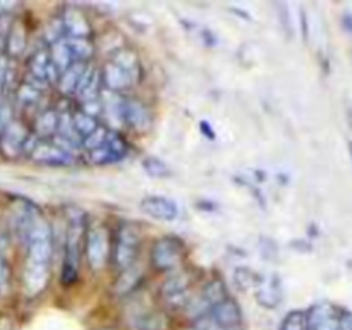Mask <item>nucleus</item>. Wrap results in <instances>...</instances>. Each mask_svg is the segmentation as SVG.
Returning a JSON list of instances; mask_svg holds the SVG:
<instances>
[{
    "label": "nucleus",
    "instance_id": "obj_1",
    "mask_svg": "<svg viewBox=\"0 0 352 330\" xmlns=\"http://www.w3.org/2000/svg\"><path fill=\"white\" fill-rule=\"evenodd\" d=\"M28 261L48 265L52 256V230L43 217L36 213L26 236Z\"/></svg>",
    "mask_w": 352,
    "mask_h": 330
},
{
    "label": "nucleus",
    "instance_id": "obj_2",
    "mask_svg": "<svg viewBox=\"0 0 352 330\" xmlns=\"http://www.w3.org/2000/svg\"><path fill=\"white\" fill-rule=\"evenodd\" d=\"M138 246H140V230L131 223H124L119 229V237H117L116 251H113L116 265L120 270L133 267L138 254Z\"/></svg>",
    "mask_w": 352,
    "mask_h": 330
},
{
    "label": "nucleus",
    "instance_id": "obj_3",
    "mask_svg": "<svg viewBox=\"0 0 352 330\" xmlns=\"http://www.w3.org/2000/svg\"><path fill=\"white\" fill-rule=\"evenodd\" d=\"M182 260V243L177 237H162L151 250V263L158 270H172Z\"/></svg>",
    "mask_w": 352,
    "mask_h": 330
},
{
    "label": "nucleus",
    "instance_id": "obj_4",
    "mask_svg": "<svg viewBox=\"0 0 352 330\" xmlns=\"http://www.w3.org/2000/svg\"><path fill=\"white\" fill-rule=\"evenodd\" d=\"M82 223L81 220H72L69 226L67 239H65V258L62 278L64 282H74L78 277V261H79V241H81Z\"/></svg>",
    "mask_w": 352,
    "mask_h": 330
},
{
    "label": "nucleus",
    "instance_id": "obj_5",
    "mask_svg": "<svg viewBox=\"0 0 352 330\" xmlns=\"http://www.w3.org/2000/svg\"><path fill=\"white\" fill-rule=\"evenodd\" d=\"M109 256V237L103 227H95L86 237V258L93 270H100L105 267Z\"/></svg>",
    "mask_w": 352,
    "mask_h": 330
},
{
    "label": "nucleus",
    "instance_id": "obj_6",
    "mask_svg": "<svg viewBox=\"0 0 352 330\" xmlns=\"http://www.w3.org/2000/svg\"><path fill=\"white\" fill-rule=\"evenodd\" d=\"M208 318L220 330H236L243 322V313H241V308L234 299L226 298L210 309Z\"/></svg>",
    "mask_w": 352,
    "mask_h": 330
},
{
    "label": "nucleus",
    "instance_id": "obj_7",
    "mask_svg": "<svg viewBox=\"0 0 352 330\" xmlns=\"http://www.w3.org/2000/svg\"><path fill=\"white\" fill-rule=\"evenodd\" d=\"M28 138H30V134L24 129L23 124L17 122V120H10L0 131V151L6 157H16V155H19L24 150Z\"/></svg>",
    "mask_w": 352,
    "mask_h": 330
},
{
    "label": "nucleus",
    "instance_id": "obj_8",
    "mask_svg": "<svg viewBox=\"0 0 352 330\" xmlns=\"http://www.w3.org/2000/svg\"><path fill=\"white\" fill-rule=\"evenodd\" d=\"M222 299H226V287L220 280H213L203 289L201 294L196 296L192 301L188 302V313L195 316H203V313L219 305Z\"/></svg>",
    "mask_w": 352,
    "mask_h": 330
},
{
    "label": "nucleus",
    "instance_id": "obj_9",
    "mask_svg": "<svg viewBox=\"0 0 352 330\" xmlns=\"http://www.w3.org/2000/svg\"><path fill=\"white\" fill-rule=\"evenodd\" d=\"M127 153V144L122 138H119L117 134L109 133L107 141L96 150L89 151V158H91L93 164L96 165H107L113 164V162L120 160V158L126 157Z\"/></svg>",
    "mask_w": 352,
    "mask_h": 330
},
{
    "label": "nucleus",
    "instance_id": "obj_10",
    "mask_svg": "<svg viewBox=\"0 0 352 330\" xmlns=\"http://www.w3.org/2000/svg\"><path fill=\"white\" fill-rule=\"evenodd\" d=\"M141 208H143L144 213L153 217V219L165 220V222H172L179 215L177 203L168 198H164V196H146L141 201Z\"/></svg>",
    "mask_w": 352,
    "mask_h": 330
},
{
    "label": "nucleus",
    "instance_id": "obj_11",
    "mask_svg": "<svg viewBox=\"0 0 352 330\" xmlns=\"http://www.w3.org/2000/svg\"><path fill=\"white\" fill-rule=\"evenodd\" d=\"M340 316L330 305H316L306 316V330H339Z\"/></svg>",
    "mask_w": 352,
    "mask_h": 330
},
{
    "label": "nucleus",
    "instance_id": "obj_12",
    "mask_svg": "<svg viewBox=\"0 0 352 330\" xmlns=\"http://www.w3.org/2000/svg\"><path fill=\"white\" fill-rule=\"evenodd\" d=\"M31 158L38 164L45 165H67L72 162V155L65 153L64 150L57 146L55 143H43V141H38L34 144L33 151H31Z\"/></svg>",
    "mask_w": 352,
    "mask_h": 330
},
{
    "label": "nucleus",
    "instance_id": "obj_13",
    "mask_svg": "<svg viewBox=\"0 0 352 330\" xmlns=\"http://www.w3.org/2000/svg\"><path fill=\"white\" fill-rule=\"evenodd\" d=\"M48 282V265L34 263V261H28L26 268L23 274V284L24 289L30 296L38 294L45 289Z\"/></svg>",
    "mask_w": 352,
    "mask_h": 330
},
{
    "label": "nucleus",
    "instance_id": "obj_14",
    "mask_svg": "<svg viewBox=\"0 0 352 330\" xmlns=\"http://www.w3.org/2000/svg\"><path fill=\"white\" fill-rule=\"evenodd\" d=\"M60 21L64 33H67L69 38H86L89 34L88 19L78 9H65Z\"/></svg>",
    "mask_w": 352,
    "mask_h": 330
},
{
    "label": "nucleus",
    "instance_id": "obj_15",
    "mask_svg": "<svg viewBox=\"0 0 352 330\" xmlns=\"http://www.w3.org/2000/svg\"><path fill=\"white\" fill-rule=\"evenodd\" d=\"M124 122H127L134 129L144 131L150 126L148 109L138 100H124Z\"/></svg>",
    "mask_w": 352,
    "mask_h": 330
},
{
    "label": "nucleus",
    "instance_id": "obj_16",
    "mask_svg": "<svg viewBox=\"0 0 352 330\" xmlns=\"http://www.w3.org/2000/svg\"><path fill=\"white\" fill-rule=\"evenodd\" d=\"M256 299L265 308H277L282 301V289L278 278L272 277L267 280H261L258 285Z\"/></svg>",
    "mask_w": 352,
    "mask_h": 330
},
{
    "label": "nucleus",
    "instance_id": "obj_17",
    "mask_svg": "<svg viewBox=\"0 0 352 330\" xmlns=\"http://www.w3.org/2000/svg\"><path fill=\"white\" fill-rule=\"evenodd\" d=\"M103 82L109 86L110 91L117 93L120 91V89H126L127 86L133 85L134 81L126 71H122L119 65H116L112 60H110L109 64L103 67Z\"/></svg>",
    "mask_w": 352,
    "mask_h": 330
},
{
    "label": "nucleus",
    "instance_id": "obj_18",
    "mask_svg": "<svg viewBox=\"0 0 352 330\" xmlns=\"http://www.w3.org/2000/svg\"><path fill=\"white\" fill-rule=\"evenodd\" d=\"M48 57H50V62L54 64V67L57 69L60 74L64 71H67V69L74 64V55H72L67 40H64V38L55 41V43H52Z\"/></svg>",
    "mask_w": 352,
    "mask_h": 330
},
{
    "label": "nucleus",
    "instance_id": "obj_19",
    "mask_svg": "<svg viewBox=\"0 0 352 330\" xmlns=\"http://www.w3.org/2000/svg\"><path fill=\"white\" fill-rule=\"evenodd\" d=\"M6 48L10 57H19L26 48V30L21 23H14L9 26L6 38Z\"/></svg>",
    "mask_w": 352,
    "mask_h": 330
},
{
    "label": "nucleus",
    "instance_id": "obj_20",
    "mask_svg": "<svg viewBox=\"0 0 352 330\" xmlns=\"http://www.w3.org/2000/svg\"><path fill=\"white\" fill-rule=\"evenodd\" d=\"M86 69L85 62H74L67 71H64L58 78V88H60L62 93H74L76 86H78L79 78H81L82 71Z\"/></svg>",
    "mask_w": 352,
    "mask_h": 330
},
{
    "label": "nucleus",
    "instance_id": "obj_21",
    "mask_svg": "<svg viewBox=\"0 0 352 330\" xmlns=\"http://www.w3.org/2000/svg\"><path fill=\"white\" fill-rule=\"evenodd\" d=\"M112 62L116 65H119L122 71H126L127 74L133 78V81H138V78H140V64H138V58L134 52L120 50L119 54L113 57Z\"/></svg>",
    "mask_w": 352,
    "mask_h": 330
},
{
    "label": "nucleus",
    "instance_id": "obj_22",
    "mask_svg": "<svg viewBox=\"0 0 352 330\" xmlns=\"http://www.w3.org/2000/svg\"><path fill=\"white\" fill-rule=\"evenodd\" d=\"M58 116L54 110H45L36 117V134L41 138H48L54 133H57Z\"/></svg>",
    "mask_w": 352,
    "mask_h": 330
},
{
    "label": "nucleus",
    "instance_id": "obj_23",
    "mask_svg": "<svg viewBox=\"0 0 352 330\" xmlns=\"http://www.w3.org/2000/svg\"><path fill=\"white\" fill-rule=\"evenodd\" d=\"M140 278H141L140 268L134 267V265L133 267L126 268V270H122V274H120L119 280H117L116 291L119 292V294H127V292H131L134 287H136Z\"/></svg>",
    "mask_w": 352,
    "mask_h": 330
},
{
    "label": "nucleus",
    "instance_id": "obj_24",
    "mask_svg": "<svg viewBox=\"0 0 352 330\" xmlns=\"http://www.w3.org/2000/svg\"><path fill=\"white\" fill-rule=\"evenodd\" d=\"M71 119H72V124H74L76 133H78L79 136L82 138V140H85L86 136H89V134H91L93 131H95L96 127H98V124H96L95 117L88 116V113H85V112L74 113V116H72Z\"/></svg>",
    "mask_w": 352,
    "mask_h": 330
},
{
    "label": "nucleus",
    "instance_id": "obj_25",
    "mask_svg": "<svg viewBox=\"0 0 352 330\" xmlns=\"http://www.w3.org/2000/svg\"><path fill=\"white\" fill-rule=\"evenodd\" d=\"M234 280H236L237 287L246 291V289H254L260 285L261 278L254 274L250 268H237L236 275H234Z\"/></svg>",
    "mask_w": 352,
    "mask_h": 330
},
{
    "label": "nucleus",
    "instance_id": "obj_26",
    "mask_svg": "<svg viewBox=\"0 0 352 330\" xmlns=\"http://www.w3.org/2000/svg\"><path fill=\"white\" fill-rule=\"evenodd\" d=\"M67 43L71 47L74 58H78V62H85V58H88L91 55L93 47L88 41V38H69Z\"/></svg>",
    "mask_w": 352,
    "mask_h": 330
},
{
    "label": "nucleus",
    "instance_id": "obj_27",
    "mask_svg": "<svg viewBox=\"0 0 352 330\" xmlns=\"http://www.w3.org/2000/svg\"><path fill=\"white\" fill-rule=\"evenodd\" d=\"M143 168L148 172V175H151V177H167V175H170V168H168V165L165 164V162H162L160 158H144Z\"/></svg>",
    "mask_w": 352,
    "mask_h": 330
},
{
    "label": "nucleus",
    "instance_id": "obj_28",
    "mask_svg": "<svg viewBox=\"0 0 352 330\" xmlns=\"http://www.w3.org/2000/svg\"><path fill=\"white\" fill-rule=\"evenodd\" d=\"M107 136H109V131H107L105 127L98 126L91 134H89V136H86L85 140H82V146L88 148L89 151L96 150V148H100L103 143H105Z\"/></svg>",
    "mask_w": 352,
    "mask_h": 330
},
{
    "label": "nucleus",
    "instance_id": "obj_29",
    "mask_svg": "<svg viewBox=\"0 0 352 330\" xmlns=\"http://www.w3.org/2000/svg\"><path fill=\"white\" fill-rule=\"evenodd\" d=\"M282 330H306V315L302 311L289 313L282 323Z\"/></svg>",
    "mask_w": 352,
    "mask_h": 330
},
{
    "label": "nucleus",
    "instance_id": "obj_30",
    "mask_svg": "<svg viewBox=\"0 0 352 330\" xmlns=\"http://www.w3.org/2000/svg\"><path fill=\"white\" fill-rule=\"evenodd\" d=\"M17 98H19V102L24 103V105L36 103L38 98H40V89L34 88V86H31L30 82H24V85L19 88Z\"/></svg>",
    "mask_w": 352,
    "mask_h": 330
},
{
    "label": "nucleus",
    "instance_id": "obj_31",
    "mask_svg": "<svg viewBox=\"0 0 352 330\" xmlns=\"http://www.w3.org/2000/svg\"><path fill=\"white\" fill-rule=\"evenodd\" d=\"M10 67L9 60H7L3 55H0V89H3L7 86V81H9Z\"/></svg>",
    "mask_w": 352,
    "mask_h": 330
},
{
    "label": "nucleus",
    "instance_id": "obj_32",
    "mask_svg": "<svg viewBox=\"0 0 352 330\" xmlns=\"http://www.w3.org/2000/svg\"><path fill=\"white\" fill-rule=\"evenodd\" d=\"M7 284H9V267H7L6 260L0 258V292H6Z\"/></svg>",
    "mask_w": 352,
    "mask_h": 330
},
{
    "label": "nucleus",
    "instance_id": "obj_33",
    "mask_svg": "<svg viewBox=\"0 0 352 330\" xmlns=\"http://www.w3.org/2000/svg\"><path fill=\"white\" fill-rule=\"evenodd\" d=\"M9 26L10 24L0 21V50L6 47V38H7V31H9Z\"/></svg>",
    "mask_w": 352,
    "mask_h": 330
},
{
    "label": "nucleus",
    "instance_id": "obj_34",
    "mask_svg": "<svg viewBox=\"0 0 352 330\" xmlns=\"http://www.w3.org/2000/svg\"><path fill=\"white\" fill-rule=\"evenodd\" d=\"M342 26L347 33L352 34V12H344L342 16Z\"/></svg>",
    "mask_w": 352,
    "mask_h": 330
},
{
    "label": "nucleus",
    "instance_id": "obj_35",
    "mask_svg": "<svg viewBox=\"0 0 352 330\" xmlns=\"http://www.w3.org/2000/svg\"><path fill=\"white\" fill-rule=\"evenodd\" d=\"M339 330H352V316H342L340 318Z\"/></svg>",
    "mask_w": 352,
    "mask_h": 330
},
{
    "label": "nucleus",
    "instance_id": "obj_36",
    "mask_svg": "<svg viewBox=\"0 0 352 330\" xmlns=\"http://www.w3.org/2000/svg\"><path fill=\"white\" fill-rule=\"evenodd\" d=\"M349 150H351V158H352V141L349 143Z\"/></svg>",
    "mask_w": 352,
    "mask_h": 330
}]
</instances>
